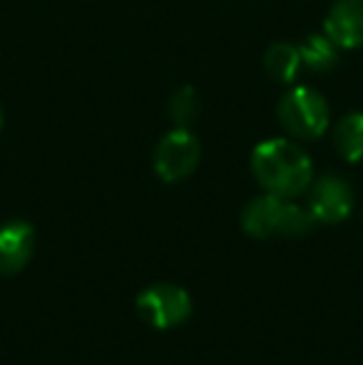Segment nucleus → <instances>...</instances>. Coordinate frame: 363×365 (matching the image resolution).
Returning a JSON list of instances; mask_svg holds the SVG:
<instances>
[{
	"instance_id": "1",
	"label": "nucleus",
	"mask_w": 363,
	"mask_h": 365,
	"mask_svg": "<svg viewBox=\"0 0 363 365\" xmlns=\"http://www.w3.org/2000/svg\"><path fill=\"white\" fill-rule=\"evenodd\" d=\"M252 174L267 194L296 199L314 182V162L294 140L274 137L254 147Z\"/></svg>"
},
{
	"instance_id": "2",
	"label": "nucleus",
	"mask_w": 363,
	"mask_h": 365,
	"mask_svg": "<svg viewBox=\"0 0 363 365\" xmlns=\"http://www.w3.org/2000/svg\"><path fill=\"white\" fill-rule=\"evenodd\" d=\"M316 226V219L306 207L294 204V199H281L274 194H262L252 199L242 212V229L254 239H299Z\"/></svg>"
},
{
	"instance_id": "3",
	"label": "nucleus",
	"mask_w": 363,
	"mask_h": 365,
	"mask_svg": "<svg viewBox=\"0 0 363 365\" xmlns=\"http://www.w3.org/2000/svg\"><path fill=\"white\" fill-rule=\"evenodd\" d=\"M276 117L294 140H319L331 125L326 97L306 85H294L281 97Z\"/></svg>"
},
{
	"instance_id": "4",
	"label": "nucleus",
	"mask_w": 363,
	"mask_h": 365,
	"mask_svg": "<svg viewBox=\"0 0 363 365\" xmlns=\"http://www.w3.org/2000/svg\"><path fill=\"white\" fill-rule=\"evenodd\" d=\"M199 162H202V145L189 127L170 130L157 142L155 154H152L155 174L167 184H177L192 177L197 172Z\"/></svg>"
},
{
	"instance_id": "5",
	"label": "nucleus",
	"mask_w": 363,
	"mask_h": 365,
	"mask_svg": "<svg viewBox=\"0 0 363 365\" xmlns=\"http://www.w3.org/2000/svg\"><path fill=\"white\" fill-rule=\"evenodd\" d=\"M137 313L147 326L157 328V331H167L192 316V298L189 293L177 284H152L145 291H140L135 301Z\"/></svg>"
},
{
	"instance_id": "6",
	"label": "nucleus",
	"mask_w": 363,
	"mask_h": 365,
	"mask_svg": "<svg viewBox=\"0 0 363 365\" xmlns=\"http://www.w3.org/2000/svg\"><path fill=\"white\" fill-rule=\"evenodd\" d=\"M306 194H309L306 209L316 219V224H341L351 217L356 207L354 189L339 174H324L314 179Z\"/></svg>"
},
{
	"instance_id": "7",
	"label": "nucleus",
	"mask_w": 363,
	"mask_h": 365,
	"mask_svg": "<svg viewBox=\"0 0 363 365\" xmlns=\"http://www.w3.org/2000/svg\"><path fill=\"white\" fill-rule=\"evenodd\" d=\"M324 33L341 50L363 48V0H336L326 13Z\"/></svg>"
},
{
	"instance_id": "8",
	"label": "nucleus",
	"mask_w": 363,
	"mask_h": 365,
	"mask_svg": "<svg viewBox=\"0 0 363 365\" xmlns=\"http://www.w3.org/2000/svg\"><path fill=\"white\" fill-rule=\"evenodd\" d=\"M33 251L35 229L28 221H8L0 226V274H20L33 259Z\"/></svg>"
},
{
	"instance_id": "9",
	"label": "nucleus",
	"mask_w": 363,
	"mask_h": 365,
	"mask_svg": "<svg viewBox=\"0 0 363 365\" xmlns=\"http://www.w3.org/2000/svg\"><path fill=\"white\" fill-rule=\"evenodd\" d=\"M264 70L272 80L281 85H294L299 80L301 70H304V60H301V50L294 43H274L264 53Z\"/></svg>"
},
{
	"instance_id": "10",
	"label": "nucleus",
	"mask_w": 363,
	"mask_h": 365,
	"mask_svg": "<svg viewBox=\"0 0 363 365\" xmlns=\"http://www.w3.org/2000/svg\"><path fill=\"white\" fill-rule=\"evenodd\" d=\"M299 50L301 60H304V70H311V73H329V70H334L341 53V48L326 33H311L309 38L301 40Z\"/></svg>"
},
{
	"instance_id": "11",
	"label": "nucleus",
	"mask_w": 363,
	"mask_h": 365,
	"mask_svg": "<svg viewBox=\"0 0 363 365\" xmlns=\"http://www.w3.org/2000/svg\"><path fill=\"white\" fill-rule=\"evenodd\" d=\"M336 152L349 164L363 159V112H349L334 127Z\"/></svg>"
},
{
	"instance_id": "12",
	"label": "nucleus",
	"mask_w": 363,
	"mask_h": 365,
	"mask_svg": "<svg viewBox=\"0 0 363 365\" xmlns=\"http://www.w3.org/2000/svg\"><path fill=\"white\" fill-rule=\"evenodd\" d=\"M199 115V97L192 85H184L170 97V117L175 127H189Z\"/></svg>"
},
{
	"instance_id": "13",
	"label": "nucleus",
	"mask_w": 363,
	"mask_h": 365,
	"mask_svg": "<svg viewBox=\"0 0 363 365\" xmlns=\"http://www.w3.org/2000/svg\"><path fill=\"white\" fill-rule=\"evenodd\" d=\"M3 125H5V112H3V107H0V130H3Z\"/></svg>"
}]
</instances>
